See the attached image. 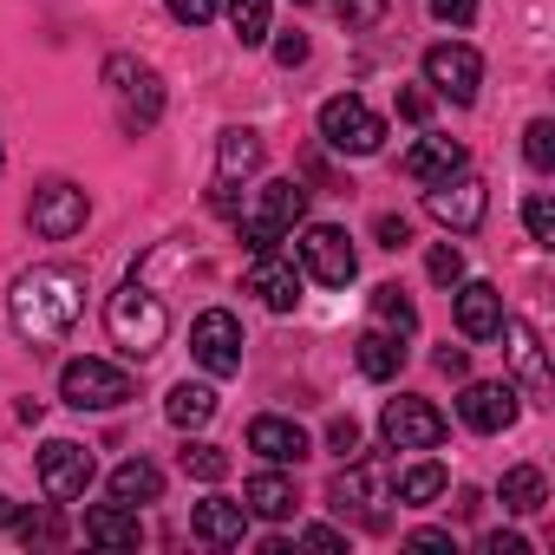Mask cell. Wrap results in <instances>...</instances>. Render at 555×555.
Masks as SVG:
<instances>
[{"instance_id":"cell-1","label":"cell","mask_w":555,"mask_h":555,"mask_svg":"<svg viewBox=\"0 0 555 555\" xmlns=\"http://www.w3.org/2000/svg\"><path fill=\"white\" fill-rule=\"evenodd\" d=\"M8 314H14V334L21 340H34V347H60L73 327H79V314H86V282L73 268H27L21 282H14V295H8Z\"/></svg>"},{"instance_id":"cell-2","label":"cell","mask_w":555,"mask_h":555,"mask_svg":"<svg viewBox=\"0 0 555 555\" xmlns=\"http://www.w3.org/2000/svg\"><path fill=\"white\" fill-rule=\"evenodd\" d=\"M301 216H308V190H301L295 177H268V183L255 190V203L235 216V229H242V242L261 255V248H274L282 235H295Z\"/></svg>"},{"instance_id":"cell-3","label":"cell","mask_w":555,"mask_h":555,"mask_svg":"<svg viewBox=\"0 0 555 555\" xmlns=\"http://www.w3.org/2000/svg\"><path fill=\"white\" fill-rule=\"evenodd\" d=\"M105 327H112V340L125 347V353H157L164 347V334H170V308L151 295V288H138V282H125L112 301H105Z\"/></svg>"},{"instance_id":"cell-4","label":"cell","mask_w":555,"mask_h":555,"mask_svg":"<svg viewBox=\"0 0 555 555\" xmlns=\"http://www.w3.org/2000/svg\"><path fill=\"white\" fill-rule=\"evenodd\" d=\"M105 92H112L125 131H151V125L164 118V79H157L144 60H131V53H112V60H105Z\"/></svg>"},{"instance_id":"cell-5","label":"cell","mask_w":555,"mask_h":555,"mask_svg":"<svg viewBox=\"0 0 555 555\" xmlns=\"http://www.w3.org/2000/svg\"><path fill=\"white\" fill-rule=\"evenodd\" d=\"M321 138L340 151V157H373L379 144H386V118L366 105V99H327L321 105Z\"/></svg>"},{"instance_id":"cell-6","label":"cell","mask_w":555,"mask_h":555,"mask_svg":"<svg viewBox=\"0 0 555 555\" xmlns=\"http://www.w3.org/2000/svg\"><path fill=\"white\" fill-rule=\"evenodd\" d=\"M60 399H66L73 412H118V405L131 399V373L112 366V360H73V366L60 373Z\"/></svg>"},{"instance_id":"cell-7","label":"cell","mask_w":555,"mask_h":555,"mask_svg":"<svg viewBox=\"0 0 555 555\" xmlns=\"http://www.w3.org/2000/svg\"><path fill=\"white\" fill-rule=\"evenodd\" d=\"M425 209H431V222H444L451 235H470V229L483 222V209H490V190H483V177L451 170L444 183L425 190Z\"/></svg>"},{"instance_id":"cell-8","label":"cell","mask_w":555,"mask_h":555,"mask_svg":"<svg viewBox=\"0 0 555 555\" xmlns=\"http://www.w3.org/2000/svg\"><path fill=\"white\" fill-rule=\"evenodd\" d=\"M425 86H431L438 99H451V105H470L477 86H483V60H477V47L438 40V47L425 53Z\"/></svg>"},{"instance_id":"cell-9","label":"cell","mask_w":555,"mask_h":555,"mask_svg":"<svg viewBox=\"0 0 555 555\" xmlns=\"http://www.w3.org/2000/svg\"><path fill=\"white\" fill-rule=\"evenodd\" d=\"M190 353H196V366L216 373V379L242 373V321H235L229 308L196 314V327H190Z\"/></svg>"},{"instance_id":"cell-10","label":"cell","mask_w":555,"mask_h":555,"mask_svg":"<svg viewBox=\"0 0 555 555\" xmlns=\"http://www.w3.org/2000/svg\"><path fill=\"white\" fill-rule=\"evenodd\" d=\"M379 438H386L392 451H431V444H444V412H438L431 399H386Z\"/></svg>"},{"instance_id":"cell-11","label":"cell","mask_w":555,"mask_h":555,"mask_svg":"<svg viewBox=\"0 0 555 555\" xmlns=\"http://www.w3.org/2000/svg\"><path fill=\"white\" fill-rule=\"evenodd\" d=\"M301 268L314 274L321 288H347L353 274H360V255H353L347 229H334V222H314V229L301 235Z\"/></svg>"},{"instance_id":"cell-12","label":"cell","mask_w":555,"mask_h":555,"mask_svg":"<svg viewBox=\"0 0 555 555\" xmlns=\"http://www.w3.org/2000/svg\"><path fill=\"white\" fill-rule=\"evenodd\" d=\"M86 216H92V203H86L79 183H47V190H34V203H27V222H34V235H47V242L79 235Z\"/></svg>"},{"instance_id":"cell-13","label":"cell","mask_w":555,"mask_h":555,"mask_svg":"<svg viewBox=\"0 0 555 555\" xmlns=\"http://www.w3.org/2000/svg\"><path fill=\"white\" fill-rule=\"evenodd\" d=\"M40 483H47V496H53V503L86 496V490H92V451H86V444H73V438H53V444L40 451Z\"/></svg>"},{"instance_id":"cell-14","label":"cell","mask_w":555,"mask_h":555,"mask_svg":"<svg viewBox=\"0 0 555 555\" xmlns=\"http://www.w3.org/2000/svg\"><path fill=\"white\" fill-rule=\"evenodd\" d=\"M457 418L470 425V431H509L516 425V392L503 386V379H470L464 386V399H457Z\"/></svg>"},{"instance_id":"cell-15","label":"cell","mask_w":555,"mask_h":555,"mask_svg":"<svg viewBox=\"0 0 555 555\" xmlns=\"http://www.w3.org/2000/svg\"><path fill=\"white\" fill-rule=\"evenodd\" d=\"M327 503H334L340 516H360L366 529H386V509H379V477H373L360 457H353V464L327 483Z\"/></svg>"},{"instance_id":"cell-16","label":"cell","mask_w":555,"mask_h":555,"mask_svg":"<svg viewBox=\"0 0 555 555\" xmlns=\"http://www.w3.org/2000/svg\"><path fill=\"white\" fill-rule=\"evenodd\" d=\"M248 295H261V308H274V314H295V301H301L295 261H282L274 248H261V255L248 261Z\"/></svg>"},{"instance_id":"cell-17","label":"cell","mask_w":555,"mask_h":555,"mask_svg":"<svg viewBox=\"0 0 555 555\" xmlns=\"http://www.w3.org/2000/svg\"><path fill=\"white\" fill-rule=\"evenodd\" d=\"M190 529H196V542H209V548H235V542L248 535V503H235V496H209V503L190 509Z\"/></svg>"},{"instance_id":"cell-18","label":"cell","mask_w":555,"mask_h":555,"mask_svg":"<svg viewBox=\"0 0 555 555\" xmlns=\"http://www.w3.org/2000/svg\"><path fill=\"white\" fill-rule=\"evenodd\" d=\"M248 451H255V457H268V464H301L314 444H308V431H301L295 418H274V412H268V418H255V425H248Z\"/></svg>"},{"instance_id":"cell-19","label":"cell","mask_w":555,"mask_h":555,"mask_svg":"<svg viewBox=\"0 0 555 555\" xmlns=\"http://www.w3.org/2000/svg\"><path fill=\"white\" fill-rule=\"evenodd\" d=\"M451 170H464V144L457 138H418L405 157H399V177H412V183H444Z\"/></svg>"},{"instance_id":"cell-20","label":"cell","mask_w":555,"mask_h":555,"mask_svg":"<svg viewBox=\"0 0 555 555\" xmlns=\"http://www.w3.org/2000/svg\"><path fill=\"white\" fill-rule=\"evenodd\" d=\"M496 327H503V295L490 282H464L457 288V334L464 340H496Z\"/></svg>"},{"instance_id":"cell-21","label":"cell","mask_w":555,"mask_h":555,"mask_svg":"<svg viewBox=\"0 0 555 555\" xmlns=\"http://www.w3.org/2000/svg\"><path fill=\"white\" fill-rule=\"evenodd\" d=\"M255 170H261V138L242 131V125H229V131L216 138V183L235 190V183H248Z\"/></svg>"},{"instance_id":"cell-22","label":"cell","mask_w":555,"mask_h":555,"mask_svg":"<svg viewBox=\"0 0 555 555\" xmlns=\"http://www.w3.org/2000/svg\"><path fill=\"white\" fill-rule=\"evenodd\" d=\"M496 334L509 340V366H516V379H522L535 399H548V366H542V340H535V327L503 314V327H496Z\"/></svg>"},{"instance_id":"cell-23","label":"cell","mask_w":555,"mask_h":555,"mask_svg":"<svg viewBox=\"0 0 555 555\" xmlns=\"http://www.w3.org/2000/svg\"><path fill=\"white\" fill-rule=\"evenodd\" d=\"M86 542H99V548H138L144 522H138L131 503H99V509H86Z\"/></svg>"},{"instance_id":"cell-24","label":"cell","mask_w":555,"mask_h":555,"mask_svg":"<svg viewBox=\"0 0 555 555\" xmlns=\"http://www.w3.org/2000/svg\"><path fill=\"white\" fill-rule=\"evenodd\" d=\"M242 503H248V516H261V522H288L301 496H295V483H288L282 470H261V477L242 483Z\"/></svg>"},{"instance_id":"cell-25","label":"cell","mask_w":555,"mask_h":555,"mask_svg":"<svg viewBox=\"0 0 555 555\" xmlns=\"http://www.w3.org/2000/svg\"><path fill=\"white\" fill-rule=\"evenodd\" d=\"M157 490H164V470L151 464V457H125L118 470H112V503H157Z\"/></svg>"},{"instance_id":"cell-26","label":"cell","mask_w":555,"mask_h":555,"mask_svg":"<svg viewBox=\"0 0 555 555\" xmlns=\"http://www.w3.org/2000/svg\"><path fill=\"white\" fill-rule=\"evenodd\" d=\"M496 496H503V509H509V516H535V509L548 503V483H542V470H535V464H516V470H503Z\"/></svg>"},{"instance_id":"cell-27","label":"cell","mask_w":555,"mask_h":555,"mask_svg":"<svg viewBox=\"0 0 555 555\" xmlns=\"http://www.w3.org/2000/svg\"><path fill=\"white\" fill-rule=\"evenodd\" d=\"M164 418L177 425V431H196V425H209L216 418V392L209 386H170V399H164Z\"/></svg>"},{"instance_id":"cell-28","label":"cell","mask_w":555,"mask_h":555,"mask_svg":"<svg viewBox=\"0 0 555 555\" xmlns=\"http://www.w3.org/2000/svg\"><path fill=\"white\" fill-rule=\"evenodd\" d=\"M399 366H405V347H399V334H386V327L360 334V373H366V379H392Z\"/></svg>"},{"instance_id":"cell-29","label":"cell","mask_w":555,"mask_h":555,"mask_svg":"<svg viewBox=\"0 0 555 555\" xmlns=\"http://www.w3.org/2000/svg\"><path fill=\"white\" fill-rule=\"evenodd\" d=\"M373 321H379L386 334H399V340H405V334L418 327V308H412V295H405L399 282H386V288H373Z\"/></svg>"},{"instance_id":"cell-30","label":"cell","mask_w":555,"mask_h":555,"mask_svg":"<svg viewBox=\"0 0 555 555\" xmlns=\"http://www.w3.org/2000/svg\"><path fill=\"white\" fill-rule=\"evenodd\" d=\"M222 8H229V27H235L242 47H261L268 40V0H222Z\"/></svg>"},{"instance_id":"cell-31","label":"cell","mask_w":555,"mask_h":555,"mask_svg":"<svg viewBox=\"0 0 555 555\" xmlns=\"http://www.w3.org/2000/svg\"><path fill=\"white\" fill-rule=\"evenodd\" d=\"M444 496V464H412L399 470V503H438Z\"/></svg>"},{"instance_id":"cell-32","label":"cell","mask_w":555,"mask_h":555,"mask_svg":"<svg viewBox=\"0 0 555 555\" xmlns=\"http://www.w3.org/2000/svg\"><path fill=\"white\" fill-rule=\"evenodd\" d=\"M183 470L203 477V483H222L229 477V451L222 444H183Z\"/></svg>"},{"instance_id":"cell-33","label":"cell","mask_w":555,"mask_h":555,"mask_svg":"<svg viewBox=\"0 0 555 555\" xmlns=\"http://www.w3.org/2000/svg\"><path fill=\"white\" fill-rule=\"evenodd\" d=\"M8 522H14V535H21L27 548H34V542H60V516H53V509H14Z\"/></svg>"},{"instance_id":"cell-34","label":"cell","mask_w":555,"mask_h":555,"mask_svg":"<svg viewBox=\"0 0 555 555\" xmlns=\"http://www.w3.org/2000/svg\"><path fill=\"white\" fill-rule=\"evenodd\" d=\"M425 274H431L438 288H457V282H464V248H457V242H438V248L425 255Z\"/></svg>"},{"instance_id":"cell-35","label":"cell","mask_w":555,"mask_h":555,"mask_svg":"<svg viewBox=\"0 0 555 555\" xmlns=\"http://www.w3.org/2000/svg\"><path fill=\"white\" fill-rule=\"evenodd\" d=\"M522 157H529V170H555V125L548 118H535L522 131Z\"/></svg>"},{"instance_id":"cell-36","label":"cell","mask_w":555,"mask_h":555,"mask_svg":"<svg viewBox=\"0 0 555 555\" xmlns=\"http://www.w3.org/2000/svg\"><path fill=\"white\" fill-rule=\"evenodd\" d=\"M522 222H529V235H535V242H555V203H548V190H529Z\"/></svg>"},{"instance_id":"cell-37","label":"cell","mask_w":555,"mask_h":555,"mask_svg":"<svg viewBox=\"0 0 555 555\" xmlns=\"http://www.w3.org/2000/svg\"><path fill=\"white\" fill-rule=\"evenodd\" d=\"M222 14V0H170V21L177 27H209Z\"/></svg>"},{"instance_id":"cell-38","label":"cell","mask_w":555,"mask_h":555,"mask_svg":"<svg viewBox=\"0 0 555 555\" xmlns=\"http://www.w3.org/2000/svg\"><path fill=\"white\" fill-rule=\"evenodd\" d=\"M327 451H334L340 464H353V457H360V425H353V418H334V425H327Z\"/></svg>"},{"instance_id":"cell-39","label":"cell","mask_w":555,"mask_h":555,"mask_svg":"<svg viewBox=\"0 0 555 555\" xmlns=\"http://www.w3.org/2000/svg\"><path fill=\"white\" fill-rule=\"evenodd\" d=\"M334 8H340V21H347V27H373V21L392 8V0H334Z\"/></svg>"},{"instance_id":"cell-40","label":"cell","mask_w":555,"mask_h":555,"mask_svg":"<svg viewBox=\"0 0 555 555\" xmlns=\"http://www.w3.org/2000/svg\"><path fill=\"white\" fill-rule=\"evenodd\" d=\"M431 21H444V27H470V21H477V0H431Z\"/></svg>"},{"instance_id":"cell-41","label":"cell","mask_w":555,"mask_h":555,"mask_svg":"<svg viewBox=\"0 0 555 555\" xmlns=\"http://www.w3.org/2000/svg\"><path fill=\"white\" fill-rule=\"evenodd\" d=\"M373 235H379V248H405V242H412V222H405V216H379Z\"/></svg>"},{"instance_id":"cell-42","label":"cell","mask_w":555,"mask_h":555,"mask_svg":"<svg viewBox=\"0 0 555 555\" xmlns=\"http://www.w3.org/2000/svg\"><path fill=\"white\" fill-rule=\"evenodd\" d=\"M274 60H282V66H301V60H308V34H282V40H274Z\"/></svg>"},{"instance_id":"cell-43","label":"cell","mask_w":555,"mask_h":555,"mask_svg":"<svg viewBox=\"0 0 555 555\" xmlns=\"http://www.w3.org/2000/svg\"><path fill=\"white\" fill-rule=\"evenodd\" d=\"M483 555H529V542L509 535V529H496V535H483Z\"/></svg>"},{"instance_id":"cell-44","label":"cell","mask_w":555,"mask_h":555,"mask_svg":"<svg viewBox=\"0 0 555 555\" xmlns=\"http://www.w3.org/2000/svg\"><path fill=\"white\" fill-rule=\"evenodd\" d=\"M399 112H405L412 125H425V118H431V92H399Z\"/></svg>"},{"instance_id":"cell-45","label":"cell","mask_w":555,"mask_h":555,"mask_svg":"<svg viewBox=\"0 0 555 555\" xmlns=\"http://www.w3.org/2000/svg\"><path fill=\"white\" fill-rule=\"evenodd\" d=\"M464 366H470V360H464V347H438V373H451V379H464Z\"/></svg>"},{"instance_id":"cell-46","label":"cell","mask_w":555,"mask_h":555,"mask_svg":"<svg viewBox=\"0 0 555 555\" xmlns=\"http://www.w3.org/2000/svg\"><path fill=\"white\" fill-rule=\"evenodd\" d=\"M301 542H308V548H347L340 529H301Z\"/></svg>"},{"instance_id":"cell-47","label":"cell","mask_w":555,"mask_h":555,"mask_svg":"<svg viewBox=\"0 0 555 555\" xmlns=\"http://www.w3.org/2000/svg\"><path fill=\"white\" fill-rule=\"evenodd\" d=\"M412 548H451V535L444 529H412Z\"/></svg>"},{"instance_id":"cell-48","label":"cell","mask_w":555,"mask_h":555,"mask_svg":"<svg viewBox=\"0 0 555 555\" xmlns=\"http://www.w3.org/2000/svg\"><path fill=\"white\" fill-rule=\"evenodd\" d=\"M0 170H8V151H0Z\"/></svg>"}]
</instances>
